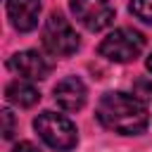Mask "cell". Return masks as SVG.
<instances>
[{
	"instance_id": "7a4b0ae2",
	"label": "cell",
	"mask_w": 152,
	"mask_h": 152,
	"mask_svg": "<svg viewBox=\"0 0 152 152\" xmlns=\"http://www.w3.org/2000/svg\"><path fill=\"white\" fill-rule=\"evenodd\" d=\"M33 128L45 145H50L52 150H59V152L74 150L78 142V131L74 126V121L66 119L64 114H57V112L38 114L33 121Z\"/></svg>"
},
{
	"instance_id": "9c48e42d",
	"label": "cell",
	"mask_w": 152,
	"mask_h": 152,
	"mask_svg": "<svg viewBox=\"0 0 152 152\" xmlns=\"http://www.w3.org/2000/svg\"><path fill=\"white\" fill-rule=\"evenodd\" d=\"M5 97H7L12 104H17V107H33V104L40 100V93H38V88H36L31 81L19 78V81H12V83L5 88Z\"/></svg>"
},
{
	"instance_id": "4fadbf2b",
	"label": "cell",
	"mask_w": 152,
	"mask_h": 152,
	"mask_svg": "<svg viewBox=\"0 0 152 152\" xmlns=\"http://www.w3.org/2000/svg\"><path fill=\"white\" fill-rule=\"evenodd\" d=\"M12 152H38L31 142H19V145H14L12 147Z\"/></svg>"
},
{
	"instance_id": "ba28073f",
	"label": "cell",
	"mask_w": 152,
	"mask_h": 152,
	"mask_svg": "<svg viewBox=\"0 0 152 152\" xmlns=\"http://www.w3.org/2000/svg\"><path fill=\"white\" fill-rule=\"evenodd\" d=\"M52 93H55V102L66 112H78L86 104V97H88V90H86V86H83V81L78 76L62 78L55 86Z\"/></svg>"
},
{
	"instance_id": "8992f818",
	"label": "cell",
	"mask_w": 152,
	"mask_h": 152,
	"mask_svg": "<svg viewBox=\"0 0 152 152\" xmlns=\"http://www.w3.org/2000/svg\"><path fill=\"white\" fill-rule=\"evenodd\" d=\"M7 66L14 74H19L24 81H43L52 71V62L36 50H21V52L12 55Z\"/></svg>"
},
{
	"instance_id": "3957f363",
	"label": "cell",
	"mask_w": 152,
	"mask_h": 152,
	"mask_svg": "<svg viewBox=\"0 0 152 152\" xmlns=\"http://www.w3.org/2000/svg\"><path fill=\"white\" fill-rule=\"evenodd\" d=\"M142 48H145V38H142L140 31H135V28H116L100 43L97 52L109 62L126 64V62H133L135 57H140Z\"/></svg>"
},
{
	"instance_id": "6da1fadb",
	"label": "cell",
	"mask_w": 152,
	"mask_h": 152,
	"mask_svg": "<svg viewBox=\"0 0 152 152\" xmlns=\"http://www.w3.org/2000/svg\"><path fill=\"white\" fill-rule=\"evenodd\" d=\"M95 116L107 131L119 135H140L150 124L145 102L128 93H104L97 102Z\"/></svg>"
},
{
	"instance_id": "5b68a950",
	"label": "cell",
	"mask_w": 152,
	"mask_h": 152,
	"mask_svg": "<svg viewBox=\"0 0 152 152\" xmlns=\"http://www.w3.org/2000/svg\"><path fill=\"white\" fill-rule=\"evenodd\" d=\"M69 7L78 24H83L88 31H102L114 21V7L109 0H69Z\"/></svg>"
},
{
	"instance_id": "277c9868",
	"label": "cell",
	"mask_w": 152,
	"mask_h": 152,
	"mask_svg": "<svg viewBox=\"0 0 152 152\" xmlns=\"http://www.w3.org/2000/svg\"><path fill=\"white\" fill-rule=\"evenodd\" d=\"M43 45H45L48 52H52L57 57H69L78 50L81 38H78L76 28L62 14L52 12L45 19V26H43Z\"/></svg>"
},
{
	"instance_id": "7c38bea8",
	"label": "cell",
	"mask_w": 152,
	"mask_h": 152,
	"mask_svg": "<svg viewBox=\"0 0 152 152\" xmlns=\"http://www.w3.org/2000/svg\"><path fill=\"white\" fill-rule=\"evenodd\" d=\"M14 135V114L10 109H2V138L10 140Z\"/></svg>"
},
{
	"instance_id": "8fae6325",
	"label": "cell",
	"mask_w": 152,
	"mask_h": 152,
	"mask_svg": "<svg viewBox=\"0 0 152 152\" xmlns=\"http://www.w3.org/2000/svg\"><path fill=\"white\" fill-rule=\"evenodd\" d=\"M133 95L138 100H142V102L152 100V78H138L133 83Z\"/></svg>"
},
{
	"instance_id": "52a82bcc",
	"label": "cell",
	"mask_w": 152,
	"mask_h": 152,
	"mask_svg": "<svg viewBox=\"0 0 152 152\" xmlns=\"http://www.w3.org/2000/svg\"><path fill=\"white\" fill-rule=\"evenodd\" d=\"M40 7V0H7V17L19 33H28L38 26Z\"/></svg>"
},
{
	"instance_id": "30bf717a",
	"label": "cell",
	"mask_w": 152,
	"mask_h": 152,
	"mask_svg": "<svg viewBox=\"0 0 152 152\" xmlns=\"http://www.w3.org/2000/svg\"><path fill=\"white\" fill-rule=\"evenodd\" d=\"M131 12L140 21L152 24V0H131Z\"/></svg>"
},
{
	"instance_id": "5bb4252c",
	"label": "cell",
	"mask_w": 152,
	"mask_h": 152,
	"mask_svg": "<svg viewBox=\"0 0 152 152\" xmlns=\"http://www.w3.org/2000/svg\"><path fill=\"white\" fill-rule=\"evenodd\" d=\"M147 69H150V71H152V55H150V57H147Z\"/></svg>"
}]
</instances>
